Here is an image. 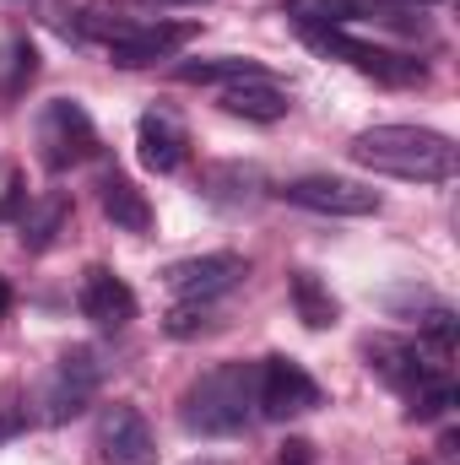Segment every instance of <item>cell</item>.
Listing matches in <instances>:
<instances>
[{"label": "cell", "instance_id": "cell-22", "mask_svg": "<svg viewBox=\"0 0 460 465\" xmlns=\"http://www.w3.org/2000/svg\"><path fill=\"white\" fill-rule=\"evenodd\" d=\"M33 71H38V54H33V44L11 38V44H5V93H22V87L33 82Z\"/></svg>", "mask_w": 460, "mask_h": 465}, {"label": "cell", "instance_id": "cell-14", "mask_svg": "<svg viewBox=\"0 0 460 465\" xmlns=\"http://www.w3.org/2000/svg\"><path fill=\"white\" fill-rule=\"evenodd\" d=\"M217 104L238 119H255V124H276L293 109V87H282L276 76H255V82H238V87H223Z\"/></svg>", "mask_w": 460, "mask_h": 465}, {"label": "cell", "instance_id": "cell-25", "mask_svg": "<svg viewBox=\"0 0 460 465\" xmlns=\"http://www.w3.org/2000/svg\"><path fill=\"white\" fill-rule=\"evenodd\" d=\"M309 460H315V450H309L304 439H287L282 455H276V465H309Z\"/></svg>", "mask_w": 460, "mask_h": 465}, {"label": "cell", "instance_id": "cell-28", "mask_svg": "<svg viewBox=\"0 0 460 465\" xmlns=\"http://www.w3.org/2000/svg\"><path fill=\"white\" fill-rule=\"evenodd\" d=\"M163 5H206V0H163Z\"/></svg>", "mask_w": 460, "mask_h": 465}, {"label": "cell", "instance_id": "cell-23", "mask_svg": "<svg viewBox=\"0 0 460 465\" xmlns=\"http://www.w3.org/2000/svg\"><path fill=\"white\" fill-rule=\"evenodd\" d=\"M163 331H168V336H179V341H185V336L212 331V303H179V309L163 320Z\"/></svg>", "mask_w": 460, "mask_h": 465}, {"label": "cell", "instance_id": "cell-1", "mask_svg": "<svg viewBox=\"0 0 460 465\" xmlns=\"http://www.w3.org/2000/svg\"><path fill=\"white\" fill-rule=\"evenodd\" d=\"M346 152L352 163L390 179H412V184H450L460 168L455 141L428 124H374V130H357Z\"/></svg>", "mask_w": 460, "mask_h": 465}, {"label": "cell", "instance_id": "cell-16", "mask_svg": "<svg viewBox=\"0 0 460 465\" xmlns=\"http://www.w3.org/2000/svg\"><path fill=\"white\" fill-rule=\"evenodd\" d=\"M98 201H104V217H109L119 232H152V201H146V190H135L125 173H104Z\"/></svg>", "mask_w": 460, "mask_h": 465}, {"label": "cell", "instance_id": "cell-9", "mask_svg": "<svg viewBox=\"0 0 460 465\" xmlns=\"http://www.w3.org/2000/svg\"><path fill=\"white\" fill-rule=\"evenodd\" d=\"M244 276H249L244 254H195V260H174L163 271V282H168V292L179 303H217Z\"/></svg>", "mask_w": 460, "mask_h": 465}, {"label": "cell", "instance_id": "cell-11", "mask_svg": "<svg viewBox=\"0 0 460 465\" xmlns=\"http://www.w3.org/2000/svg\"><path fill=\"white\" fill-rule=\"evenodd\" d=\"M363 357H368V368H374L390 390H401L406 401H412L428 379L445 373V362H428V351L417 347V341H406V336H368V341H363Z\"/></svg>", "mask_w": 460, "mask_h": 465}, {"label": "cell", "instance_id": "cell-5", "mask_svg": "<svg viewBox=\"0 0 460 465\" xmlns=\"http://www.w3.org/2000/svg\"><path fill=\"white\" fill-rule=\"evenodd\" d=\"M309 44H315V49H325L331 60L352 65L357 76L385 82V87H417V82H428V65H423V60H412V54H401V49H385V44H368V38H352L346 27L309 33Z\"/></svg>", "mask_w": 460, "mask_h": 465}, {"label": "cell", "instance_id": "cell-15", "mask_svg": "<svg viewBox=\"0 0 460 465\" xmlns=\"http://www.w3.org/2000/svg\"><path fill=\"white\" fill-rule=\"evenodd\" d=\"M255 76H271L260 60H244V54H212V60H185L174 65V82L185 87H238V82H255Z\"/></svg>", "mask_w": 460, "mask_h": 465}, {"label": "cell", "instance_id": "cell-10", "mask_svg": "<svg viewBox=\"0 0 460 465\" xmlns=\"http://www.w3.org/2000/svg\"><path fill=\"white\" fill-rule=\"evenodd\" d=\"M98 460L104 465H157V433H152V422L130 401H115V406L98 411Z\"/></svg>", "mask_w": 460, "mask_h": 465}, {"label": "cell", "instance_id": "cell-3", "mask_svg": "<svg viewBox=\"0 0 460 465\" xmlns=\"http://www.w3.org/2000/svg\"><path fill=\"white\" fill-rule=\"evenodd\" d=\"M82 33L87 38H104L109 44V60L125 71H141V65H157L168 60L174 49H185L195 38V22H146V16H130V11H109V5H87L82 11Z\"/></svg>", "mask_w": 460, "mask_h": 465}, {"label": "cell", "instance_id": "cell-17", "mask_svg": "<svg viewBox=\"0 0 460 465\" xmlns=\"http://www.w3.org/2000/svg\"><path fill=\"white\" fill-rule=\"evenodd\" d=\"M374 11H390V5H379V0H287V16H293L304 33L346 27L352 16H374Z\"/></svg>", "mask_w": 460, "mask_h": 465}, {"label": "cell", "instance_id": "cell-26", "mask_svg": "<svg viewBox=\"0 0 460 465\" xmlns=\"http://www.w3.org/2000/svg\"><path fill=\"white\" fill-rule=\"evenodd\" d=\"M379 5H390V11H417V5H445V0H379Z\"/></svg>", "mask_w": 460, "mask_h": 465}, {"label": "cell", "instance_id": "cell-13", "mask_svg": "<svg viewBox=\"0 0 460 465\" xmlns=\"http://www.w3.org/2000/svg\"><path fill=\"white\" fill-rule=\"evenodd\" d=\"M135 157L146 173H179L185 157H190V130L185 119L168 114V109H146L135 124Z\"/></svg>", "mask_w": 460, "mask_h": 465}, {"label": "cell", "instance_id": "cell-12", "mask_svg": "<svg viewBox=\"0 0 460 465\" xmlns=\"http://www.w3.org/2000/svg\"><path fill=\"white\" fill-rule=\"evenodd\" d=\"M76 309L98 331H125L135 320V292L125 287V276H115L109 265H87L82 282H76Z\"/></svg>", "mask_w": 460, "mask_h": 465}, {"label": "cell", "instance_id": "cell-8", "mask_svg": "<svg viewBox=\"0 0 460 465\" xmlns=\"http://www.w3.org/2000/svg\"><path fill=\"white\" fill-rule=\"evenodd\" d=\"M282 201L304 206V212H320V217H374L385 201L379 190L342 179V173H304V179H287L282 184Z\"/></svg>", "mask_w": 460, "mask_h": 465}, {"label": "cell", "instance_id": "cell-7", "mask_svg": "<svg viewBox=\"0 0 460 465\" xmlns=\"http://www.w3.org/2000/svg\"><path fill=\"white\" fill-rule=\"evenodd\" d=\"M98 384H104V362H98V351L93 347L60 351V362H55L49 379H44V417H49V422H71V417H82V411L93 406Z\"/></svg>", "mask_w": 460, "mask_h": 465}, {"label": "cell", "instance_id": "cell-27", "mask_svg": "<svg viewBox=\"0 0 460 465\" xmlns=\"http://www.w3.org/2000/svg\"><path fill=\"white\" fill-rule=\"evenodd\" d=\"M5 314H11V282L0 276V320H5Z\"/></svg>", "mask_w": 460, "mask_h": 465}, {"label": "cell", "instance_id": "cell-19", "mask_svg": "<svg viewBox=\"0 0 460 465\" xmlns=\"http://www.w3.org/2000/svg\"><path fill=\"white\" fill-rule=\"evenodd\" d=\"M65 217H71V201L65 195H44V201H27V212H22V249H49L55 243V232L65 228Z\"/></svg>", "mask_w": 460, "mask_h": 465}, {"label": "cell", "instance_id": "cell-6", "mask_svg": "<svg viewBox=\"0 0 460 465\" xmlns=\"http://www.w3.org/2000/svg\"><path fill=\"white\" fill-rule=\"evenodd\" d=\"M320 401H325V395H320V384L309 379V368H304L298 357H265V362L255 368V411H260V417L287 422V417L315 411Z\"/></svg>", "mask_w": 460, "mask_h": 465}, {"label": "cell", "instance_id": "cell-2", "mask_svg": "<svg viewBox=\"0 0 460 465\" xmlns=\"http://www.w3.org/2000/svg\"><path fill=\"white\" fill-rule=\"evenodd\" d=\"M255 417V368L249 362H217L206 368L185 401H179V422L201 439H228V433H244Z\"/></svg>", "mask_w": 460, "mask_h": 465}, {"label": "cell", "instance_id": "cell-21", "mask_svg": "<svg viewBox=\"0 0 460 465\" xmlns=\"http://www.w3.org/2000/svg\"><path fill=\"white\" fill-rule=\"evenodd\" d=\"M417 331L428 336V347H434V362H450V357H455V309L434 303V309L417 320Z\"/></svg>", "mask_w": 460, "mask_h": 465}, {"label": "cell", "instance_id": "cell-4", "mask_svg": "<svg viewBox=\"0 0 460 465\" xmlns=\"http://www.w3.org/2000/svg\"><path fill=\"white\" fill-rule=\"evenodd\" d=\"M33 141H38V163L49 173H65L98 152V124L76 98H49L33 119Z\"/></svg>", "mask_w": 460, "mask_h": 465}, {"label": "cell", "instance_id": "cell-29", "mask_svg": "<svg viewBox=\"0 0 460 465\" xmlns=\"http://www.w3.org/2000/svg\"><path fill=\"white\" fill-rule=\"evenodd\" d=\"M212 465H217V460H212Z\"/></svg>", "mask_w": 460, "mask_h": 465}, {"label": "cell", "instance_id": "cell-24", "mask_svg": "<svg viewBox=\"0 0 460 465\" xmlns=\"http://www.w3.org/2000/svg\"><path fill=\"white\" fill-rule=\"evenodd\" d=\"M22 428H27V411H22V406H16V401L5 395V401H0V444H11V439H16Z\"/></svg>", "mask_w": 460, "mask_h": 465}, {"label": "cell", "instance_id": "cell-18", "mask_svg": "<svg viewBox=\"0 0 460 465\" xmlns=\"http://www.w3.org/2000/svg\"><path fill=\"white\" fill-rule=\"evenodd\" d=\"M293 309H298V320H304L309 331H331V325L342 320L336 292H331L315 271H293Z\"/></svg>", "mask_w": 460, "mask_h": 465}, {"label": "cell", "instance_id": "cell-20", "mask_svg": "<svg viewBox=\"0 0 460 465\" xmlns=\"http://www.w3.org/2000/svg\"><path fill=\"white\" fill-rule=\"evenodd\" d=\"M406 406H412V422H439V417H450V406H455V384H450V373L428 379Z\"/></svg>", "mask_w": 460, "mask_h": 465}]
</instances>
